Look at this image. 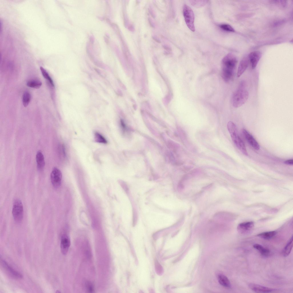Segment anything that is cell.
I'll return each mask as SVG.
<instances>
[{
  "instance_id": "cell-7",
  "label": "cell",
  "mask_w": 293,
  "mask_h": 293,
  "mask_svg": "<svg viewBox=\"0 0 293 293\" xmlns=\"http://www.w3.org/2000/svg\"><path fill=\"white\" fill-rule=\"evenodd\" d=\"M1 264L6 272L12 278L16 279H20L22 278L23 276L21 274L14 270L5 260H2Z\"/></svg>"
},
{
  "instance_id": "cell-2",
  "label": "cell",
  "mask_w": 293,
  "mask_h": 293,
  "mask_svg": "<svg viewBox=\"0 0 293 293\" xmlns=\"http://www.w3.org/2000/svg\"><path fill=\"white\" fill-rule=\"evenodd\" d=\"M249 93L246 88V83L244 81L242 80L240 82L237 89L232 95L233 106L235 108L242 106L246 102Z\"/></svg>"
},
{
  "instance_id": "cell-1",
  "label": "cell",
  "mask_w": 293,
  "mask_h": 293,
  "mask_svg": "<svg viewBox=\"0 0 293 293\" xmlns=\"http://www.w3.org/2000/svg\"><path fill=\"white\" fill-rule=\"evenodd\" d=\"M237 62L235 56L231 53L226 55L221 63V76L224 81L229 83L233 79Z\"/></svg>"
},
{
  "instance_id": "cell-14",
  "label": "cell",
  "mask_w": 293,
  "mask_h": 293,
  "mask_svg": "<svg viewBox=\"0 0 293 293\" xmlns=\"http://www.w3.org/2000/svg\"><path fill=\"white\" fill-rule=\"evenodd\" d=\"M36 159L38 168L39 169H43L45 165V162L44 156L41 151H39L37 152Z\"/></svg>"
},
{
  "instance_id": "cell-13",
  "label": "cell",
  "mask_w": 293,
  "mask_h": 293,
  "mask_svg": "<svg viewBox=\"0 0 293 293\" xmlns=\"http://www.w3.org/2000/svg\"><path fill=\"white\" fill-rule=\"evenodd\" d=\"M248 57L243 58L240 62L237 74V77H239L247 69L249 63Z\"/></svg>"
},
{
  "instance_id": "cell-16",
  "label": "cell",
  "mask_w": 293,
  "mask_h": 293,
  "mask_svg": "<svg viewBox=\"0 0 293 293\" xmlns=\"http://www.w3.org/2000/svg\"><path fill=\"white\" fill-rule=\"evenodd\" d=\"M253 247L258 251L261 255L264 256H268L270 253L269 250L264 248L262 246L258 244H255L253 245Z\"/></svg>"
},
{
  "instance_id": "cell-26",
  "label": "cell",
  "mask_w": 293,
  "mask_h": 293,
  "mask_svg": "<svg viewBox=\"0 0 293 293\" xmlns=\"http://www.w3.org/2000/svg\"><path fill=\"white\" fill-rule=\"evenodd\" d=\"M284 163L285 164L287 165H292L293 164V161L292 159H289L285 161Z\"/></svg>"
},
{
  "instance_id": "cell-19",
  "label": "cell",
  "mask_w": 293,
  "mask_h": 293,
  "mask_svg": "<svg viewBox=\"0 0 293 293\" xmlns=\"http://www.w3.org/2000/svg\"><path fill=\"white\" fill-rule=\"evenodd\" d=\"M42 82L40 81L36 80H31L27 83V86L33 88H39L42 85Z\"/></svg>"
},
{
  "instance_id": "cell-12",
  "label": "cell",
  "mask_w": 293,
  "mask_h": 293,
  "mask_svg": "<svg viewBox=\"0 0 293 293\" xmlns=\"http://www.w3.org/2000/svg\"><path fill=\"white\" fill-rule=\"evenodd\" d=\"M248 286L252 290L256 292L269 293L276 290L274 289L253 283L249 284Z\"/></svg>"
},
{
  "instance_id": "cell-24",
  "label": "cell",
  "mask_w": 293,
  "mask_h": 293,
  "mask_svg": "<svg viewBox=\"0 0 293 293\" xmlns=\"http://www.w3.org/2000/svg\"><path fill=\"white\" fill-rule=\"evenodd\" d=\"M86 289L88 292H93L94 288L92 284L90 282H88L86 284Z\"/></svg>"
},
{
  "instance_id": "cell-21",
  "label": "cell",
  "mask_w": 293,
  "mask_h": 293,
  "mask_svg": "<svg viewBox=\"0 0 293 293\" xmlns=\"http://www.w3.org/2000/svg\"><path fill=\"white\" fill-rule=\"evenodd\" d=\"M31 98L30 94L27 91L23 93L22 97V102L24 106L27 107L29 103Z\"/></svg>"
},
{
  "instance_id": "cell-23",
  "label": "cell",
  "mask_w": 293,
  "mask_h": 293,
  "mask_svg": "<svg viewBox=\"0 0 293 293\" xmlns=\"http://www.w3.org/2000/svg\"><path fill=\"white\" fill-rule=\"evenodd\" d=\"M220 28L222 29L229 32H234V29L229 25L223 24L219 26Z\"/></svg>"
},
{
  "instance_id": "cell-15",
  "label": "cell",
  "mask_w": 293,
  "mask_h": 293,
  "mask_svg": "<svg viewBox=\"0 0 293 293\" xmlns=\"http://www.w3.org/2000/svg\"><path fill=\"white\" fill-rule=\"evenodd\" d=\"M293 246L292 236L287 242L282 251V255L284 257H287L290 253Z\"/></svg>"
},
{
  "instance_id": "cell-11",
  "label": "cell",
  "mask_w": 293,
  "mask_h": 293,
  "mask_svg": "<svg viewBox=\"0 0 293 293\" xmlns=\"http://www.w3.org/2000/svg\"><path fill=\"white\" fill-rule=\"evenodd\" d=\"M70 245L69 237L66 235H63L61 237L60 249L62 253L65 255L67 253Z\"/></svg>"
},
{
  "instance_id": "cell-6",
  "label": "cell",
  "mask_w": 293,
  "mask_h": 293,
  "mask_svg": "<svg viewBox=\"0 0 293 293\" xmlns=\"http://www.w3.org/2000/svg\"><path fill=\"white\" fill-rule=\"evenodd\" d=\"M50 178L51 183L54 187L58 188L60 186L62 175L60 169L56 167L54 168L52 171Z\"/></svg>"
},
{
  "instance_id": "cell-3",
  "label": "cell",
  "mask_w": 293,
  "mask_h": 293,
  "mask_svg": "<svg viewBox=\"0 0 293 293\" xmlns=\"http://www.w3.org/2000/svg\"><path fill=\"white\" fill-rule=\"evenodd\" d=\"M227 128L232 139L237 147L244 155L248 156L245 145L239 135L236 126L233 122L229 121L227 123Z\"/></svg>"
},
{
  "instance_id": "cell-25",
  "label": "cell",
  "mask_w": 293,
  "mask_h": 293,
  "mask_svg": "<svg viewBox=\"0 0 293 293\" xmlns=\"http://www.w3.org/2000/svg\"><path fill=\"white\" fill-rule=\"evenodd\" d=\"M133 225H134L136 223L137 220V214L135 211H133Z\"/></svg>"
},
{
  "instance_id": "cell-17",
  "label": "cell",
  "mask_w": 293,
  "mask_h": 293,
  "mask_svg": "<svg viewBox=\"0 0 293 293\" xmlns=\"http://www.w3.org/2000/svg\"><path fill=\"white\" fill-rule=\"evenodd\" d=\"M218 280L219 284L227 288H230L231 284L228 278L225 276L220 274L218 275Z\"/></svg>"
},
{
  "instance_id": "cell-18",
  "label": "cell",
  "mask_w": 293,
  "mask_h": 293,
  "mask_svg": "<svg viewBox=\"0 0 293 293\" xmlns=\"http://www.w3.org/2000/svg\"><path fill=\"white\" fill-rule=\"evenodd\" d=\"M276 234L275 231H271L264 232L257 235L259 237L266 239H269L274 236Z\"/></svg>"
},
{
  "instance_id": "cell-5",
  "label": "cell",
  "mask_w": 293,
  "mask_h": 293,
  "mask_svg": "<svg viewBox=\"0 0 293 293\" xmlns=\"http://www.w3.org/2000/svg\"><path fill=\"white\" fill-rule=\"evenodd\" d=\"M12 213L13 218L16 222H19L21 221L23 217V209L22 203L19 199H16L14 201Z\"/></svg>"
},
{
  "instance_id": "cell-20",
  "label": "cell",
  "mask_w": 293,
  "mask_h": 293,
  "mask_svg": "<svg viewBox=\"0 0 293 293\" xmlns=\"http://www.w3.org/2000/svg\"><path fill=\"white\" fill-rule=\"evenodd\" d=\"M40 70L43 77L52 86L54 87V84L53 80L47 71L41 66L40 67Z\"/></svg>"
},
{
  "instance_id": "cell-4",
  "label": "cell",
  "mask_w": 293,
  "mask_h": 293,
  "mask_svg": "<svg viewBox=\"0 0 293 293\" xmlns=\"http://www.w3.org/2000/svg\"><path fill=\"white\" fill-rule=\"evenodd\" d=\"M183 13L187 26L192 31H194L195 30L194 24L195 16L193 10L188 5H185L183 7Z\"/></svg>"
},
{
  "instance_id": "cell-10",
  "label": "cell",
  "mask_w": 293,
  "mask_h": 293,
  "mask_svg": "<svg viewBox=\"0 0 293 293\" xmlns=\"http://www.w3.org/2000/svg\"><path fill=\"white\" fill-rule=\"evenodd\" d=\"M254 223L249 221L240 223L237 226V230L241 234H245L250 232L254 227Z\"/></svg>"
},
{
  "instance_id": "cell-22",
  "label": "cell",
  "mask_w": 293,
  "mask_h": 293,
  "mask_svg": "<svg viewBox=\"0 0 293 293\" xmlns=\"http://www.w3.org/2000/svg\"><path fill=\"white\" fill-rule=\"evenodd\" d=\"M94 138L95 141L97 142L105 144H107V143L106 139L101 134L98 132H96L95 133Z\"/></svg>"
},
{
  "instance_id": "cell-9",
  "label": "cell",
  "mask_w": 293,
  "mask_h": 293,
  "mask_svg": "<svg viewBox=\"0 0 293 293\" xmlns=\"http://www.w3.org/2000/svg\"><path fill=\"white\" fill-rule=\"evenodd\" d=\"M261 56V54L258 51L252 52L249 54L248 57L252 69H254L256 68Z\"/></svg>"
},
{
  "instance_id": "cell-8",
  "label": "cell",
  "mask_w": 293,
  "mask_h": 293,
  "mask_svg": "<svg viewBox=\"0 0 293 293\" xmlns=\"http://www.w3.org/2000/svg\"><path fill=\"white\" fill-rule=\"evenodd\" d=\"M242 133L246 140L252 148L256 150L260 149V146L258 142L247 130L242 129Z\"/></svg>"
}]
</instances>
